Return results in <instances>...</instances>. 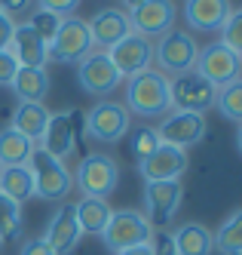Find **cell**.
<instances>
[{"label":"cell","instance_id":"1","mask_svg":"<svg viewBox=\"0 0 242 255\" xmlns=\"http://www.w3.org/2000/svg\"><path fill=\"white\" fill-rule=\"evenodd\" d=\"M123 108L141 120H162L172 111V93H169V77L160 74L157 68H147L141 74H132L126 80V102Z\"/></svg>","mask_w":242,"mask_h":255},{"label":"cell","instance_id":"2","mask_svg":"<svg viewBox=\"0 0 242 255\" xmlns=\"http://www.w3.org/2000/svg\"><path fill=\"white\" fill-rule=\"evenodd\" d=\"M71 178H74V188L83 197L107 200L120 185V163L104 151H92L77 163V169H74Z\"/></svg>","mask_w":242,"mask_h":255},{"label":"cell","instance_id":"3","mask_svg":"<svg viewBox=\"0 0 242 255\" xmlns=\"http://www.w3.org/2000/svg\"><path fill=\"white\" fill-rule=\"evenodd\" d=\"M154 228L141 209H114L101 231V240L110 252H126L132 246H147L154 240Z\"/></svg>","mask_w":242,"mask_h":255},{"label":"cell","instance_id":"4","mask_svg":"<svg viewBox=\"0 0 242 255\" xmlns=\"http://www.w3.org/2000/svg\"><path fill=\"white\" fill-rule=\"evenodd\" d=\"M196 56H199V46L193 40V34L187 31H178L172 28L169 34H162L154 46V62L160 65L157 71L165 77H178V74H187L196 65Z\"/></svg>","mask_w":242,"mask_h":255},{"label":"cell","instance_id":"5","mask_svg":"<svg viewBox=\"0 0 242 255\" xmlns=\"http://www.w3.org/2000/svg\"><path fill=\"white\" fill-rule=\"evenodd\" d=\"M86 52H92V37H89L86 19H80V15H68V19H62L52 43L46 46V62L77 65Z\"/></svg>","mask_w":242,"mask_h":255},{"label":"cell","instance_id":"6","mask_svg":"<svg viewBox=\"0 0 242 255\" xmlns=\"http://www.w3.org/2000/svg\"><path fill=\"white\" fill-rule=\"evenodd\" d=\"M83 120H86V135L101 144H117L132 129V114L123 108V102H110V99L98 102L92 111H86Z\"/></svg>","mask_w":242,"mask_h":255},{"label":"cell","instance_id":"7","mask_svg":"<svg viewBox=\"0 0 242 255\" xmlns=\"http://www.w3.org/2000/svg\"><path fill=\"white\" fill-rule=\"evenodd\" d=\"M28 166H31V175H34V194L40 200L59 203V200H65L71 194L74 178H71V169L62 160H55V157H49L43 151H34Z\"/></svg>","mask_w":242,"mask_h":255},{"label":"cell","instance_id":"8","mask_svg":"<svg viewBox=\"0 0 242 255\" xmlns=\"http://www.w3.org/2000/svg\"><path fill=\"white\" fill-rule=\"evenodd\" d=\"M169 93H172L175 111H187V114H206L209 108H215V99H218V89L206 77H199L196 71L169 77Z\"/></svg>","mask_w":242,"mask_h":255},{"label":"cell","instance_id":"9","mask_svg":"<svg viewBox=\"0 0 242 255\" xmlns=\"http://www.w3.org/2000/svg\"><path fill=\"white\" fill-rule=\"evenodd\" d=\"M120 80L123 77L117 74V68L110 65L107 52H101V49L86 52V56L77 62V83H80L83 93L92 96V99H107L120 86Z\"/></svg>","mask_w":242,"mask_h":255},{"label":"cell","instance_id":"10","mask_svg":"<svg viewBox=\"0 0 242 255\" xmlns=\"http://www.w3.org/2000/svg\"><path fill=\"white\" fill-rule=\"evenodd\" d=\"M184 197L181 178L175 181H144V218L151 222L154 231L165 228L175 218Z\"/></svg>","mask_w":242,"mask_h":255},{"label":"cell","instance_id":"11","mask_svg":"<svg viewBox=\"0 0 242 255\" xmlns=\"http://www.w3.org/2000/svg\"><path fill=\"white\" fill-rule=\"evenodd\" d=\"M129 25H132V34L151 40V37H162L169 34L175 25V3L172 0H141V3L129 6Z\"/></svg>","mask_w":242,"mask_h":255},{"label":"cell","instance_id":"12","mask_svg":"<svg viewBox=\"0 0 242 255\" xmlns=\"http://www.w3.org/2000/svg\"><path fill=\"white\" fill-rule=\"evenodd\" d=\"M83 114L80 111H59V114H49V123H46V132L37 144V151H43L55 160H68L74 151H77V129H80V120Z\"/></svg>","mask_w":242,"mask_h":255},{"label":"cell","instance_id":"13","mask_svg":"<svg viewBox=\"0 0 242 255\" xmlns=\"http://www.w3.org/2000/svg\"><path fill=\"white\" fill-rule=\"evenodd\" d=\"M206 114H187V111H169L160 126H157V135L162 144H172V148H193L206 138Z\"/></svg>","mask_w":242,"mask_h":255},{"label":"cell","instance_id":"14","mask_svg":"<svg viewBox=\"0 0 242 255\" xmlns=\"http://www.w3.org/2000/svg\"><path fill=\"white\" fill-rule=\"evenodd\" d=\"M239 68H242L239 56H233V52L224 49L221 43L202 46V49H199V56H196V65H193L196 74H199V77H206L215 89H221V86H227V83L239 80Z\"/></svg>","mask_w":242,"mask_h":255},{"label":"cell","instance_id":"15","mask_svg":"<svg viewBox=\"0 0 242 255\" xmlns=\"http://www.w3.org/2000/svg\"><path fill=\"white\" fill-rule=\"evenodd\" d=\"M86 28H89V37H92V49L98 46L101 52H107L110 46H117L123 37H129V34H132L129 15H126V9H120V6H104V9H98V12L86 22Z\"/></svg>","mask_w":242,"mask_h":255},{"label":"cell","instance_id":"16","mask_svg":"<svg viewBox=\"0 0 242 255\" xmlns=\"http://www.w3.org/2000/svg\"><path fill=\"white\" fill-rule=\"evenodd\" d=\"M107 59L117 68L120 77H132V74H141V71L151 68L154 46H151V40L138 37V34H129V37H123L117 46L107 49Z\"/></svg>","mask_w":242,"mask_h":255},{"label":"cell","instance_id":"17","mask_svg":"<svg viewBox=\"0 0 242 255\" xmlns=\"http://www.w3.org/2000/svg\"><path fill=\"white\" fill-rule=\"evenodd\" d=\"M80 225H77V212H74V203H59V209L52 212L49 225L43 231V240L49 243V249L55 255H71L80 243Z\"/></svg>","mask_w":242,"mask_h":255},{"label":"cell","instance_id":"18","mask_svg":"<svg viewBox=\"0 0 242 255\" xmlns=\"http://www.w3.org/2000/svg\"><path fill=\"white\" fill-rule=\"evenodd\" d=\"M184 169H187V151L162 144V141L151 157L138 160V172L144 181H175L184 175Z\"/></svg>","mask_w":242,"mask_h":255},{"label":"cell","instance_id":"19","mask_svg":"<svg viewBox=\"0 0 242 255\" xmlns=\"http://www.w3.org/2000/svg\"><path fill=\"white\" fill-rule=\"evenodd\" d=\"M6 49L12 52V59L18 62V68H46V43L31 31L28 22L12 28V37H9Z\"/></svg>","mask_w":242,"mask_h":255},{"label":"cell","instance_id":"20","mask_svg":"<svg viewBox=\"0 0 242 255\" xmlns=\"http://www.w3.org/2000/svg\"><path fill=\"white\" fill-rule=\"evenodd\" d=\"M230 9V0H184V19L193 31H218Z\"/></svg>","mask_w":242,"mask_h":255},{"label":"cell","instance_id":"21","mask_svg":"<svg viewBox=\"0 0 242 255\" xmlns=\"http://www.w3.org/2000/svg\"><path fill=\"white\" fill-rule=\"evenodd\" d=\"M175 255H212L215 252V234L202 222H184L172 231Z\"/></svg>","mask_w":242,"mask_h":255},{"label":"cell","instance_id":"22","mask_svg":"<svg viewBox=\"0 0 242 255\" xmlns=\"http://www.w3.org/2000/svg\"><path fill=\"white\" fill-rule=\"evenodd\" d=\"M46 123H49V111L43 108V102H18L15 114H12V129L22 132L28 141L40 144L43 132H46Z\"/></svg>","mask_w":242,"mask_h":255},{"label":"cell","instance_id":"23","mask_svg":"<svg viewBox=\"0 0 242 255\" xmlns=\"http://www.w3.org/2000/svg\"><path fill=\"white\" fill-rule=\"evenodd\" d=\"M18 102H43L49 93V74L46 68H18L9 83Z\"/></svg>","mask_w":242,"mask_h":255},{"label":"cell","instance_id":"24","mask_svg":"<svg viewBox=\"0 0 242 255\" xmlns=\"http://www.w3.org/2000/svg\"><path fill=\"white\" fill-rule=\"evenodd\" d=\"M74 212H77V225H80V234H92V237H101L107 218H110V203L107 200H98V197H80L74 203Z\"/></svg>","mask_w":242,"mask_h":255},{"label":"cell","instance_id":"25","mask_svg":"<svg viewBox=\"0 0 242 255\" xmlns=\"http://www.w3.org/2000/svg\"><path fill=\"white\" fill-rule=\"evenodd\" d=\"M37 144L28 141L22 132H15L12 126L0 129V166H28Z\"/></svg>","mask_w":242,"mask_h":255},{"label":"cell","instance_id":"26","mask_svg":"<svg viewBox=\"0 0 242 255\" xmlns=\"http://www.w3.org/2000/svg\"><path fill=\"white\" fill-rule=\"evenodd\" d=\"M0 194L15 200L18 206L34 197V175L31 166H0Z\"/></svg>","mask_w":242,"mask_h":255},{"label":"cell","instance_id":"27","mask_svg":"<svg viewBox=\"0 0 242 255\" xmlns=\"http://www.w3.org/2000/svg\"><path fill=\"white\" fill-rule=\"evenodd\" d=\"M215 249L221 255H242V209H233L227 222L218 228Z\"/></svg>","mask_w":242,"mask_h":255},{"label":"cell","instance_id":"28","mask_svg":"<svg viewBox=\"0 0 242 255\" xmlns=\"http://www.w3.org/2000/svg\"><path fill=\"white\" fill-rule=\"evenodd\" d=\"M22 206L15 203V200L3 197L0 194V243H15L18 237H22Z\"/></svg>","mask_w":242,"mask_h":255},{"label":"cell","instance_id":"29","mask_svg":"<svg viewBox=\"0 0 242 255\" xmlns=\"http://www.w3.org/2000/svg\"><path fill=\"white\" fill-rule=\"evenodd\" d=\"M215 108L230 123H239L242 120V80H233L227 86H221L218 89V99H215Z\"/></svg>","mask_w":242,"mask_h":255},{"label":"cell","instance_id":"30","mask_svg":"<svg viewBox=\"0 0 242 255\" xmlns=\"http://www.w3.org/2000/svg\"><path fill=\"white\" fill-rule=\"evenodd\" d=\"M221 34V46L230 49L233 56H242V9H230V15L224 19V25L218 28Z\"/></svg>","mask_w":242,"mask_h":255},{"label":"cell","instance_id":"31","mask_svg":"<svg viewBox=\"0 0 242 255\" xmlns=\"http://www.w3.org/2000/svg\"><path fill=\"white\" fill-rule=\"evenodd\" d=\"M132 135H129V141H132V154L135 160H144V157H151L157 148H160V135L154 126H135V129H129Z\"/></svg>","mask_w":242,"mask_h":255},{"label":"cell","instance_id":"32","mask_svg":"<svg viewBox=\"0 0 242 255\" xmlns=\"http://www.w3.org/2000/svg\"><path fill=\"white\" fill-rule=\"evenodd\" d=\"M28 25H31V31L40 37L46 46L52 43V37H55V31H59V25H62V19L55 12H46V9H34L31 12V19H28Z\"/></svg>","mask_w":242,"mask_h":255},{"label":"cell","instance_id":"33","mask_svg":"<svg viewBox=\"0 0 242 255\" xmlns=\"http://www.w3.org/2000/svg\"><path fill=\"white\" fill-rule=\"evenodd\" d=\"M83 0H40V6L37 9H46V12H55L59 19H68V15L77 12V6Z\"/></svg>","mask_w":242,"mask_h":255},{"label":"cell","instance_id":"34","mask_svg":"<svg viewBox=\"0 0 242 255\" xmlns=\"http://www.w3.org/2000/svg\"><path fill=\"white\" fill-rule=\"evenodd\" d=\"M15 71H18V62L12 59V52L0 49V86H9L12 77H15Z\"/></svg>","mask_w":242,"mask_h":255},{"label":"cell","instance_id":"35","mask_svg":"<svg viewBox=\"0 0 242 255\" xmlns=\"http://www.w3.org/2000/svg\"><path fill=\"white\" fill-rule=\"evenodd\" d=\"M34 0H0V12L6 15V19H12V15H25L31 9Z\"/></svg>","mask_w":242,"mask_h":255},{"label":"cell","instance_id":"36","mask_svg":"<svg viewBox=\"0 0 242 255\" xmlns=\"http://www.w3.org/2000/svg\"><path fill=\"white\" fill-rule=\"evenodd\" d=\"M22 255H55V252L49 249V243L43 240V237H34V240L22 243Z\"/></svg>","mask_w":242,"mask_h":255},{"label":"cell","instance_id":"37","mask_svg":"<svg viewBox=\"0 0 242 255\" xmlns=\"http://www.w3.org/2000/svg\"><path fill=\"white\" fill-rule=\"evenodd\" d=\"M12 28H15V22H12V19H6V15L0 12V49H6V46H9Z\"/></svg>","mask_w":242,"mask_h":255},{"label":"cell","instance_id":"38","mask_svg":"<svg viewBox=\"0 0 242 255\" xmlns=\"http://www.w3.org/2000/svg\"><path fill=\"white\" fill-rule=\"evenodd\" d=\"M117 255H154V249H151V243H147V246H132V249L117 252Z\"/></svg>","mask_w":242,"mask_h":255},{"label":"cell","instance_id":"39","mask_svg":"<svg viewBox=\"0 0 242 255\" xmlns=\"http://www.w3.org/2000/svg\"><path fill=\"white\" fill-rule=\"evenodd\" d=\"M123 3H126V6H135V3H141V0H123Z\"/></svg>","mask_w":242,"mask_h":255},{"label":"cell","instance_id":"40","mask_svg":"<svg viewBox=\"0 0 242 255\" xmlns=\"http://www.w3.org/2000/svg\"><path fill=\"white\" fill-rule=\"evenodd\" d=\"M0 246H3V243H0Z\"/></svg>","mask_w":242,"mask_h":255}]
</instances>
